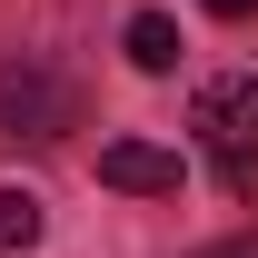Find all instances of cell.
Returning <instances> with one entry per match:
<instances>
[{
  "instance_id": "1",
  "label": "cell",
  "mask_w": 258,
  "mask_h": 258,
  "mask_svg": "<svg viewBox=\"0 0 258 258\" xmlns=\"http://www.w3.org/2000/svg\"><path fill=\"white\" fill-rule=\"evenodd\" d=\"M199 149H209V169H219L228 199H258V80L248 70H228V80H209L189 109Z\"/></svg>"
},
{
  "instance_id": "2",
  "label": "cell",
  "mask_w": 258,
  "mask_h": 258,
  "mask_svg": "<svg viewBox=\"0 0 258 258\" xmlns=\"http://www.w3.org/2000/svg\"><path fill=\"white\" fill-rule=\"evenodd\" d=\"M0 129L10 139H70L80 129V90H70L60 70H40V60L0 70Z\"/></svg>"
},
{
  "instance_id": "3",
  "label": "cell",
  "mask_w": 258,
  "mask_h": 258,
  "mask_svg": "<svg viewBox=\"0 0 258 258\" xmlns=\"http://www.w3.org/2000/svg\"><path fill=\"white\" fill-rule=\"evenodd\" d=\"M99 179L129 199H179V149H149V139H109L99 149Z\"/></svg>"
},
{
  "instance_id": "4",
  "label": "cell",
  "mask_w": 258,
  "mask_h": 258,
  "mask_svg": "<svg viewBox=\"0 0 258 258\" xmlns=\"http://www.w3.org/2000/svg\"><path fill=\"white\" fill-rule=\"evenodd\" d=\"M129 70H149V80H169V70H179V20H159V10H139V20H129Z\"/></svg>"
},
{
  "instance_id": "5",
  "label": "cell",
  "mask_w": 258,
  "mask_h": 258,
  "mask_svg": "<svg viewBox=\"0 0 258 258\" xmlns=\"http://www.w3.org/2000/svg\"><path fill=\"white\" fill-rule=\"evenodd\" d=\"M40 228H50V219H40V199H30V189H0V258L40 248Z\"/></svg>"
},
{
  "instance_id": "6",
  "label": "cell",
  "mask_w": 258,
  "mask_h": 258,
  "mask_svg": "<svg viewBox=\"0 0 258 258\" xmlns=\"http://www.w3.org/2000/svg\"><path fill=\"white\" fill-rule=\"evenodd\" d=\"M209 10H219V20H248V10H258V0H209Z\"/></svg>"
}]
</instances>
